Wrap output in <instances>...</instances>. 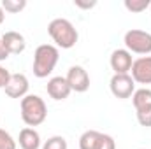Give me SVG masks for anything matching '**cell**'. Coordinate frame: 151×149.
Returning a JSON list of instances; mask_svg holds the SVG:
<instances>
[{
  "label": "cell",
  "mask_w": 151,
  "mask_h": 149,
  "mask_svg": "<svg viewBox=\"0 0 151 149\" xmlns=\"http://www.w3.org/2000/svg\"><path fill=\"white\" fill-rule=\"evenodd\" d=\"M132 104L135 111H144L151 109V90L150 88H139L132 95Z\"/></svg>",
  "instance_id": "cell-14"
},
{
  "label": "cell",
  "mask_w": 151,
  "mask_h": 149,
  "mask_svg": "<svg viewBox=\"0 0 151 149\" xmlns=\"http://www.w3.org/2000/svg\"><path fill=\"white\" fill-rule=\"evenodd\" d=\"M65 79H67L70 90L76 93H84L90 88V75L81 65H72L65 75Z\"/></svg>",
  "instance_id": "cell-6"
},
{
  "label": "cell",
  "mask_w": 151,
  "mask_h": 149,
  "mask_svg": "<svg viewBox=\"0 0 151 149\" xmlns=\"http://www.w3.org/2000/svg\"><path fill=\"white\" fill-rule=\"evenodd\" d=\"M18 142L12 139V135L0 128V149H16Z\"/></svg>",
  "instance_id": "cell-18"
},
{
  "label": "cell",
  "mask_w": 151,
  "mask_h": 149,
  "mask_svg": "<svg viewBox=\"0 0 151 149\" xmlns=\"http://www.w3.org/2000/svg\"><path fill=\"white\" fill-rule=\"evenodd\" d=\"M28 79L25 74H11L9 82L5 84L4 91L9 98H25L28 95Z\"/></svg>",
  "instance_id": "cell-7"
},
{
  "label": "cell",
  "mask_w": 151,
  "mask_h": 149,
  "mask_svg": "<svg viewBox=\"0 0 151 149\" xmlns=\"http://www.w3.org/2000/svg\"><path fill=\"white\" fill-rule=\"evenodd\" d=\"M150 4H151L150 0H125V9L130 11V12L139 14V12L146 11L150 7Z\"/></svg>",
  "instance_id": "cell-17"
},
{
  "label": "cell",
  "mask_w": 151,
  "mask_h": 149,
  "mask_svg": "<svg viewBox=\"0 0 151 149\" xmlns=\"http://www.w3.org/2000/svg\"><path fill=\"white\" fill-rule=\"evenodd\" d=\"M0 37H2V44H4V47L7 49L9 54H19L27 47V40L19 32H5Z\"/></svg>",
  "instance_id": "cell-11"
},
{
  "label": "cell",
  "mask_w": 151,
  "mask_h": 149,
  "mask_svg": "<svg viewBox=\"0 0 151 149\" xmlns=\"http://www.w3.org/2000/svg\"><path fill=\"white\" fill-rule=\"evenodd\" d=\"M47 34L53 39L56 47L62 49H70L77 44L79 34L76 30V27L65 18H55L49 25H47Z\"/></svg>",
  "instance_id": "cell-1"
},
{
  "label": "cell",
  "mask_w": 151,
  "mask_h": 149,
  "mask_svg": "<svg viewBox=\"0 0 151 149\" xmlns=\"http://www.w3.org/2000/svg\"><path fill=\"white\" fill-rule=\"evenodd\" d=\"M67 140H65V137H62V135H53V137H49L44 144H42V148L40 149H67Z\"/></svg>",
  "instance_id": "cell-16"
},
{
  "label": "cell",
  "mask_w": 151,
  "mask_h": 149,
  "mask_svg": "<svg viewBox=\"0 0 151 149\" xmlns=\"http://www.w3.org/2000/svg\"><path fill=\"white\" fill-rule=\"evenodd\" d=\"M60 51L53 44H40L34 53V75L44 79L51 74L58 63Z\"/></svg>",
  "instance_id": "cell-2"
},
{
  "label": "cell",
  "mask_w": 151,
  "mask_h": 149,
  "mask_svg": "<svg viewBox=\"0 0 151 149\" xmlns=\"http://www.w3.org/2000/svg\"><path fill=\"white\" fill-rule=\"evenodd\" d=\"M109 88H111V93L116 98L125 100V98H130L134 95L135 82H134L130 74H114L109 81Z\"/></svg>",
  "instance_id": "cell-5"
},
{
  "label": "cell",
  "mask_w": 151,
  "mask_h": 149,
  "mask_svg": "<svg viewBox=\"0 0 151 149\" xmlns=\"http://www.w3.org/2000/svg\"><path fill=\"white\" fill-rule=\"evenodd\" d=\"M46 91H47V95H49L53 100H58V102L69 98V95L72 93V90H70L67 79L62 77V75L51 77V79L47 81V84H46Z\"/></svg>",
  "instance_id": "cell-10"
},
{
  "label": "cell",
  "mask_w": 151,
  "mask_h": 149,
  "mask_svg": "<svg viewBox=\"0 0 151 149\" xmlns=\"http://www.w3.org/2000/svg\"><path fill=\"white\" fill-rule=\"evenodd\" d=\"M109 63H111V69L114 70V74H130L132 65H134L132 53L127 49H114L111 53Z\"/></svg>",
  "instance_id": "cell-8"
},
{
  "label": "cell",
  "mask_w": 151,
  "mask_h": 149,
  "mask_svg": "<svg viewBox=\"0 0 151 149\" xmlns=\"http://www.w3.org/2000/svg\"><path fill=\"white\" fill-rule=\"evenodd\" d=\"M74 5L79 7V9H91V7L97 5V2L95 0H91V2H88V0H74Z\"/></svg>",
  "instance_id": "cell-22"
},
{
  "label": "cell",
  "mask_w": 151,
  "mask_h": 149,
  "mask_svg": "<svg viewBox=\"0 0 151 149\" xmlns=\"http://www.w3.org/2000/svg\"><path fill=\"white\" fill-rule=\"evenodd\" d=\"M9 58V53H7V49L4 47V44H2V37H0V62H4V60H7Z\"/></svg>",
  "instance_id": "cell-23"
},
{
  "label": "cell",
  "mask_w": 151,
  "mask_h": 149,
  "mask_svg": "<svg viewBox=\"0 0 151 149\" xmlns=\"http://www.w3.org/2000/svg\"><path fill=\"white\" fill-rule=\"evenodd\" d=\"M2 9L5 12H11V14H16L19 11H23L27 7V0H4L2 4Z\"/></svg>",
  "instance_id": "cell-15"
},
{
  "label": "cell",
  "mask_w": 151,
  "mask_h": 149,
  "mask_svg": "<svg viewBox=\"0 0 151 149\" xmlns=\"http://www.w3.org/2000/svg\"><path fill=\"white\" fill-rule=\"evenodd\" d=\"M130 75L137 84H151V56H141L134 60Z\"/></svg>",
  "instance_id": "cell-9"
},
{
  "label": "cell",
  "mask_w": 151,
  "mask_h": 149,
  "mask_svg": "<svg viewBox=\"0 0 151 149\" xmlns=\"http://www.w3.org/2000/svg\"><path fill=\"white\" fill-rule=\"evenodd\" d=\"M9 77H11V72H9L5 67H2V65H0V90H4V88H5V84L9 82Z\"/></svg>",
  "instance_id": "cell-21"
},
{
  "label": "cell",
  "mask_w": 151,
  "mask_h": 149,
  "mask_svg": "<svg viewBox=\"0 0 151 149\" xmlns=\"http://www.w3.org/2000/svg\"><path fill=\"white\" fill-rule=\"evenodd\" d=\"M137 112V121L141 126L151 128V109H144V111H135Z\"/></svg>",
  "instance_id": "cell-19"
},
{
  "label": "cell",
  "mask_w": 151,
  "mask_h": 149,
  "mask_svg": "<svg viewBox=\"0 0 151 149\" xmlns=\"http://www.w3.org/2000/svg\"><path fill=\"white\" fill-rule=\"evenodd\" d=\"M18 144L21 149H40L42 144H40V135L35 128H23L19 132V137H18Z\"/></svg>",
  "instance_id": "cell-12"
},
{
  "label": "cell",
  "mask_w": 151,
  "mask_h": 149,
  "mask_svg": "<svg viewBox=\"0 0 151 149\" xmlns=\"http://www.w3.org/2000/svg\"><path fill=\"white\" fill-rule=\"evenodd\" d=\"M102 135H104L102 132L86 130V132L79 137V149H100Z\"/></svg>",
  "instance_id": "cell-13"
},
{
  "label": "cell",
  "mask_w": 151,
  "mask_h": 149,
  "mask_svg": "<svg viewBox=\"0 0 151 149\" xmlns=\"http://www.w3.org/2000/svg\"><path fill=\"white\" fill-rule=\"evenodd\" d=\"M100 149H116V142L111 135L104 133L102 135V142H100Z\"/></svg>",
  "instance_id": "cell-20"
},
{
  "label": "cell",
  "mask_w": 151,
  "mask_h": 149,
  "mask_svg": "<svg viewBox=\"0 0 151 149\" xmlns=\"http://www.w3.org/2000/svg\"><path fill=\"white\" fill-rule=\"evenodd\" d=\"M125 42V49L135 54H150L151 53V34L146 30H139V28H132L125 34L123 37Z\"/></svg>",
  "instance_id": "cell-4"
},
{
  "label": "cell",
  "mask_w": 151,
  "mask_h": 149,
  "mask_svg": "<svg viewBox=\"0 0 151 149\" xmlns=\"http://www.w3.org/2000/svg\"><path fill=\"white\" fill-rule=\"evenodd\" d=\"M4 19H5V11L2 9V5H0V25L4 23Z\"/></svg>",
  "instance_id": "cell-24"
},
{
  "label": "cell",
  "mask_w": 151,
  "mask_h": 149,
  "mask_svg": "<svg viewBox=\"0 0 151 149\" xmlns=\"http://www.w3.org/2000/svg\"><path fill=\"white\" fill-rule=\"evenodd\" d=\"M19 107L23 123L30 128L42 125L47 117V105L39 95H27L25 98H21Z\"/></svg>",
  "instance_id": "cell-3"
}]
</instances>
